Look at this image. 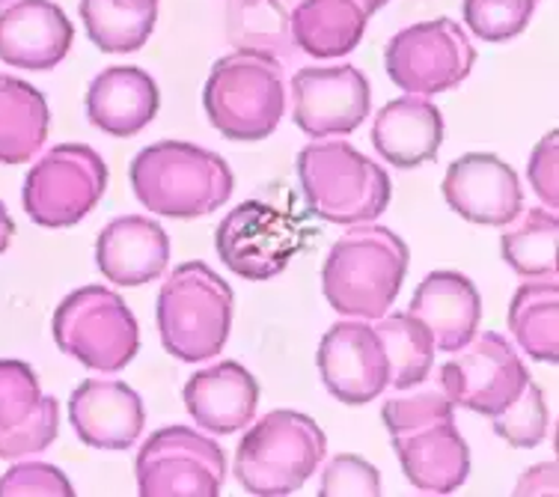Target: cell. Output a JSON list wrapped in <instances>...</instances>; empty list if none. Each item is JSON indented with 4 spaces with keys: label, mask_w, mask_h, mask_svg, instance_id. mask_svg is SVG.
Returning a JSON list of instances; mask_svg holds the SVG:
<instances>
[{
    "label": "cell",
    "mask_w": 559,
    "mask_h": 497,
    "mask_svg": "<svg viewBox=\"0 0 559 497\" xmlns=\"http://www.w3.org/2000/svg\"><path fill=\"white\" fill-rule=\"evenodd\" d=\"M408 245L376 221L355 224L334 241L322 265L324 301L345 319L376 322L399 298L408 274Z\"/></svg>",
    "instance_id": "obj_1"
},
{
    "label": "cell",
    "mask_w": 559,
    "mask_h": 497,
    "mask_svg": "<svg viewBox=\"0 0 559 497\" xmlns=\"http://www.w3.org/2000/svg\"><path fill=\"white\" fill-rule=\"evenodd\" d=\"M131 191L152 215L203 217L229 203L236 176L212 150L185 141H158L134 155Z\"/></svg>",
    "instance_id": "obj_2"
},
{
    "label": "cell",
    "mask_w": 559,
    "mask_h": 497,
    "mask_svg": "<svg viewBox=\"0 0 559 497\" xmlns=\"http://www.w3.org/2000/svg\"><path fill=\"white\" fill-rule=\"evenodd\" d=\"M203 108L215 131L229 141H265L286 114L283 66L259 48L221 57L205 78Z\"/></svg>",
    "instance_id": "obj_3"
},
{
    "label": "cell",
    "mask_w": 559,
    "mask_h": 497,
    "mask_svg": "<svg viewBox=\"0 0 559 497\" xmlns=\"http://www.w3.org/2000/svg\"><path fill=\"white\" fill-rule=\"evenodd\" d=\"M328 453V435L301 411H269L238 441V486L253 497H286L301 492Z\"/></svg>",
    "instance_id": "obj_4"
},
{
    "label": "cell",
    "mask_w": 559,
    "mask_h": 497,
    "mask_svg": "<svg viewBox=\"0 0 559 497\" xmlns=\"http://www.w3.org/2000/svg\"><path fill=\"white\" fill-rule=\"evenodd\" d=\"M298 179L312 215L355 227L388 212L393 185L388 170L345 141L310 143L298 152Z\"/></svg>",
    "instance_id": "obj_5"
},
{
    "label": "cell",
    "mask_w": 559,
    "mask_h": 497,
    "mask_svg": "<svg viewBox=\"0 0 559 497\" xmlns=\"http://www.w3.org/2000/svg\"><path fill=\"white\" fill-rule=\"evenodd\" d=\"M164 352L182 364L221 355L233 331V289L205 262H185L162 283L155 304Z\"/></svg>",
    "instance_id": "obj_6"
},
{
    "label": "cell",
    "mask_w": 559,
    "mask_h": 497,
    "mask_svg": "<svg viewBox=\"0 0 559 497\" xmlns=\"http://www.w3.org/2000/svg\"><path fill=\"white\" fill-rule=\"evenodd\" d=\"M51 331L60 352L93 372H119L140 352L138 319L108 286H81L66 295Z\"/></svg>",
    "instance_id": "obj_7"
},
{
    "label": "cell",
    "mask_w": 559,
    "mask_h": 497,
    "mask_svg": "<svg viewBox=\"0 0 559 497\" xmlns=\"http://www.w3.org/2000/svg\"><path fill=\"white\" fill-rule=\"evenodd\" d=\"M108 188L105 158L86 143H60L39 155L24 179L22 203L33 224L66 229L81 224Z\"/></svg>",
    "instance_id": "obj_8"
},
{
    "label": "cell",
    "mask_w": 559,
    "mask_h": 497,
    "mask_svg": "<svg viewBox=\"0 0 559 497\" xmlns=\"http://www.w3.org/2000/svg\"><path fill=\"white\" fill-rule=\"evenodd\" d=\"M476 48L462 24L452 19L411 24L384 48L390 81L414 96H438L455 90L474 72Z\"/></svg>",
    "instance_id": "obj_9"
},
{
    "label": "cell",
    "mask_w": 559,
    "mask_h": 497,
    "mask_svg": "<svg viewBox=\"0 0 559 497\" xmlns=\"http://www.w3.org/2000/svg\"><path fill=\"white\" fill-rule=\"evenodd\" d=\"M134 474L143 497H215L224 488L226 455L209 435L167 426L143 441Z\"/></svg>",
    "instance_id": "obj_10"
},
{
    "label": "cell",
    "mask_w": 559,
    "mask_h": 497,
    "mask_svg": "<svg viewBox=\"0 0 559 497\" xmlns=\"http://www.w3.org/2000/svg\"><path fill=\"white\" fill-rule=\"evenodd\" d=\"M452 355L455 357L450 364H443L438 384L459 409L474 411L491 421L527 388V367L503 334L495 331L474 334L471 343H464Z\"/></svg>",
    "instance_id": "obj_11"
},
{
    "label": "cell",
    "mask_w": 559,
    "mask_h": 497,
    "mask_svg": "<svg viewBox=\"0 0 559 497\" xmlns=\"http://www.w3.org/2000/svg\"><path fill=\"white\" fill-rule=\"evenodd\" d=\"M217 257L245 281H271L301 248V233L286 212L262 200H245L217 224Z\"/></svg>",
    "instance_id": "obj_12"
},
{
    "label": "cell",
    "mask_w": 559,
    "mask_h": 497,
    "mask_svg": "<svg viewBox=\"0 0 559 497\" xmlns=\"http://www.w3.org/2000/svg\"><path fill=\"white\" fill-rule=\"evenodd\" d=\"M292 119L312 138H340L364 126L372 110V90L352 63L304 66L292 75Z\"/></svg>",
    "instance_id": "obj_13"
},
{
    "label": "cell",
    "mask_w": 559,
    "mask_h": 497,
    "mask_svg": "<svg viewBox=\"0 0 559 497\" xmlns=\"http://www.w3.org/2000/svg\"><path fill=\"white\" fill-rule=\"evenodd\" d=\"M324 390L345 405H366L390 388L388 352L366 319L336 322L316 352Z\"/></svg>",
    "instance_id": "obj_14"
},
{
    "label": "cell",
    "mask_w": 559,
    "mask_h": 497,
    "mask_svg": "<svg viewBox=\"0 0 559 497\" xmlns=\"http://www.w3.org/2000/svg\"><path fill=\"white\" fill-rule=\"evenodd\" d=\"M443 200L452 212L479 227L503 229L524 212L521 179L491 152H467L447 167Z\"/></svg>",
    "instance_id": "obj_15"
},
{
    "label": "cell",
    "mask_w": 559,
    "mask_h": 497,
    "mask_svg": "<svg viewBox=\"0 0 559 497\" xmlns=\"http://www.w3.org/2000/svg\"><path fill=\"white\" fill-rule=\"evenodd\" d=\"M69 423L93 450H131L146 426V409L126 381L86 379L69 397Z\"/></svg>",
    "instance_id": "obj_16"
},
{
    "label": "cell",
    "mask_w": 559,
    "mask_h": 497,
    "mask_svg": "<svg viewBox=\"0 0 559 497\" xmlns=\"http://www.w3.org/2000/svg\"><path fill=\"white\" fill-rule=\"evenodd\" d=\"M75 27L55 0H12L0 10V63L48 72L66 60Z\"/></svg>",
    "instance_id": "obj_17"
},
{
    "label": "cell",
    "mask_w": 559,
    "mask_h": 497,
    "mask_svg": "<svg viewBox=\"0 0 559 497\" xmlns=\"http://www.w3.org/2000/svg\"><path fill=\"white\" fill-rule=\"evenodd\" d=\"M393 450L411 486L426 495H452L471 476V450L452 417L393 435Z\"/></svg>",
    "instance_id": "obj_18"
},
{
    "label": "cell",
    "mask_w": 559,
    "mask_h": 497,
    "mask_svg": "<svg viewBox=\"0 0 559 497\" xmlns=\"http://www.w3.org/2000/svg\"><path fill=\"white\" fill-rule=\"evenodd\" d=\"M443 138H447V122L438 105L414 93L388 102L376 114L369 131L378 158H384L399 170H414L419 164L435 162Z\"/></svg>",
    "instance_id": "obj_19"
},
{
    "label": "cell",
    "mask_w": 559,
    "mask_h": 497,
    "mask_svg": "<svg viewBox=\"0 0 559 497\" xmlns=\"http://www.w3.org/2000/svg\"><path fill=\"white\" fill-rule=\"evenodd\" d=\"M188 414L212 435H233L257 421L259 381L236 360L194 372L182 390Z\"/></svg>",
    "instance_id": "obj_20"
},
{
    "label": "cell",
    "mask_w": 559,
    "mask_h": 497,
    "mask_svg": "<svg viewBox=\"0 0 559 497\" xmlns=\"http://www.w3.org/2000/svg\"><path fill=\"white\" fill-rule=\"evenodd\" d=\"M84 108L93 129L110 138H134L155 119L162 93L155 78L138 66H110L90 81Z\"/></svg>",
    "instance_id": "obj_21"
},
{
    "label": "cell",
    "mask_w": 559,
    "mask_h": 497,
    "mask_svg": "<svg viewBox=\"0 0 559 497\" xmlns=\"http://www.w3.org/2000/svg\"><path fill=\"white\" fill-rule=\"evenodd\" d=\"M96 262L110 283L143 286L167 271L170 238L152 217L122 215L98 233Z\"/></svg>",
    "instance_id": "obj_22"
},
{
    "label": "cell",
    "mask_w": 559,
    "mask_h": 497,
    "mask_svg": "<svg viewBox=\"0 0 559 497\" xmlns=\"http://www.w3.org/2000/svg\"><path fill=\"white\" fill-rule=\"evenodd\" d=\"M408 313L429 328L435 348L459 352L471 343L483 316V298L462 271H431L411 298Z\"/></svg>",
    "instance_id": "obj_23"
},
{
    "label": "cell",
    "mask_w": 559,
    "mask_h": 497,
    "mask_svg": "<svg viewBox=\"0 0 559 497\" xmlns=\"http://www.w3.org/2000/svg\"><path fill=\"white\" fill-rule=\"evenodd\" d=\"M366 22L369 15L355 0H301L292 12L289 36L312 60H340L360 45Z\"/></svg>",
    "instance_id": "obj_24"
},
{
    "label": "cell",
    "mask_w": 559,
    "mask_h": 497,
    "mask_svg": "<svg viewBox=\"0 0 559 497\" xmlns=\"http://www.w3.org/2000/svg\"><path fill=\"white\" fill-rule=\"evenodd\" d=\"M51 110L39 90L0 72V164H24L48 141Z\"/></svg>",
    "instance_id": "obj_25"
},
{
    "label": "cell",
    "mask_w": 559,
    "mask_h": 497,
    "mask_svg": "<svg viewBox=\"0 0 559 497\" xmlns=\"http://www.w3.org/2000/svg\"><path fill=\"white\" fill-rule=\"evenodd\" d=\"M86 39L105 55L140 51L158 22V0H81Z\"/></svg>",
    "instance_id": "obj_26"
},
{
    "label": "cell",
    "mask_w": 559,
    "mask_h": 497,
    "mask_svg": "<svg viewBox=\"0 0 559 497\" xmlns=\"http://www.w3.org/2000/svg\"><path fill=\"white\" fill-rule=\"evenodd\" d=\"M559 286L557 277L524 283L509 304V331L518 348L538 364H557L559 343Z\"/></svg>",
    "instance_id": "obj_27"
},
{
    "label": "cell",
    "mask_w": 559,
    "mask_h": 497,
    "mask_svg": "<svg viewBox=\"0 0 559 497\" xmlns=\"http://www.w3.org/2000/svg\"><path fill=\"white\" fill-rule=\"evenodd\" d=\"M503 229L500 250L506 265L518 277H530V281L557 277V209H545V205L527 209Z\"/></svg>",
    "instance_id": "obj_28"
},
{
    "label": "cell",
    "mask_w": 559,
    "mask_h": 497,
    "mask_svg": "<svg viewBox=\"0 0 559 497\" xmlns=\"http://www.w3.org/2000/svg\"><path fill=\"white\" fill-rule=\"evenodd\" d=\"M376 322L378 324H372V328H376L378 340H381V346L388 352L390 388L408 390L429 379L435 352H438L429 328L411 313H384Z\"/></svg>",
    "instance_id": "obj_29"
},
{
    "label": "cell",
    "mask_w": 559,
    "mask_h": 497,
    "mask_svg": "<svg viewBox=\"0 0 559 497\" xmlns=\"http://www.w3.org/2000/svg\"><path fill=\"white\" fill-rule=\"evenodd\" d=\"M538 0H462L467 31L485 43H509L527 31Z\"/></svg>",
    "instance_id": "obj_30"
},
{
    "label": "cell",
    "mask_w": 559,
    "mask_h": 497,
    "mask_svg": "<svg viewBox=\"0 0 559 497\" xmlns=\"http://www.w3.org/2000/svg\"><path fill=\"white\" fill-rule=\"evenodd\" d=\"M550 414L545 393L536 381H527V388L521 390L512 405L491 417V429H495L506 443H512L518 450H533L548 438Z\"/></svg>",
    "instance_id": "obj_31"
},
{
    "label": "cell",
    "mask_w": 559,
    "mask_h": 497,
    "mask_svg": "<svg viewBox=\"0 0 559 497\" xmlns=\"http://www.w3.org/2000/svg\"><path fill=\"white\" fill-rule=\"evenodd\" d=\"M452 411H455V405L441 388H419V384H414L408 390H399L396 397H390L384 402L381 421H384L390 438H393V435L411 433V429L426 426V423L452 417Z\"/></svg>",
    "instance_id": "obj_32"
},
{
    "label": "cell",
    "mask_w": 559,
    "mask_h": 497,
    "mask_svg": "<svg viewBox=\"0 0 559 497\" xmlns=\"http://www.w3.org/2000/svg\"><path fill=\"white\" fill-rule=\"evenodd\" d=\"M60 433V402L55 397H43L39 409L12 429H0V459L19 462L27 455L48 450Z\"/></svg>",
    "instance_id": "obj_33"
},
{
    "label": "cell",
    "mask_w": 559,
    "mask_h": 497,
    "mask_svg": "<svg viewBox=\"0 0 559 497\" xmlns=\"http://www.w3.org/2000/svg\"><path fill=\"white\" fill-rule=\"evenodd\" d=\"M43 388L33 372L31 364L24 360H0V429H12L31 417L43 402Z\"/></svg>",
    "instance_id": "obj_34"
},
{
    "label": "cell",
    "mask_w": 559,
    "mask_h": 497,
    "mask_svg": "<svg viewBox=\"0 0 559 497\" xmlns=\"http://www.w3.org/2000/svg\"><path fill=\"white\" fill-rule=\"evenodd\" d=\"M322 468V465H319ZM319 495L340 497V495H381V474L372 462H366L360 455L343 453L334 455L331 462H324L322 480H319Z\"/></svg>",
    "instance_id": "obj_35"
},
{
    "label": "cell",
    "mask_w": 559,
    "mask_h": 497,
    "mask_svg": "<svg viewBox=\"0 0 559 497\" xmlns=\"http://www.w3.org/2000/svg\"><path fill=\"white\" fill-rule=\"evenodd\" d=\"M72 497L75 488L60 468L48 462H19L0 476V497Z\"/></svg>",
    "instance_id": "obj_36"
},
{
    "label": "cell",
    "mask_w": 559,
    "mask_h": 497,
    "mask_svg": "<svg viewBox=\"0 0 559 497\" xmlns=\"http://www.w3.org/2000/svg\"><path fill=\"white\" fill-rule=\"evenodd\" d=\"M559 155H557V131H548L542 141L536 143V150L530 155L527 176L533 191H536L538 203L545 209H557L559 205Z\"/></svg>",
    "instance_id": "obj_37"
},
{
    "label": "cell",
    "mask_w": 559,
    "mask_h": 497,
    "mask_svg": "<svg viewBox=\"0 0 559 497\" xmlns=\"http://www.w3.org/2000/svg\"><path fill=\"white\" fill-rule=\"evenodd\" d=\"M515 495H557V465H533L527 474L515 483Z\"/></svg>",
    "instance_id": "obj_38"
},
{
    "label": "cell",
    "mask_w": 559,
    "mask_h": 497,
    "mask_svg": "<svg viewBox=\"0 0 559 497\" xmlns=\"http://www.w3.org/2000/svg\"><path fill=\"white\" fill-rule=\"evenodd\" d=\"M12 236H15V224H12L10 212H7V205L0 203V253L10 248Z\"/></svg>",
    "instance_id": "obj_39"
},
{
    "label": "cell",
    "mask_w": 559,
    "mask_h": 497,
    "mask_svg": "<svg viewBox=\"0 0 559 497\" xmlns=\"http://www.w3.org/2000/svg\"><path fill=\"white\" fill-rule=\"evenodd\" d=\"M357 7H360V10L366 12V15H369V19H372V15H376L378 10H381V7H388L390 0H355Z\"/></svg>",
    "instance_id": "obj_40"
},
{
    "label": "cell",
    "mask_w": 559,
    "mask_h": 497,
    "mask_svg": "<svg viewBox=\"0 0 559 497\" xmlns=\"http://www.w3.org/2000/svg\"><path fill=\"white\" fill-rule=\"evenodd\" d=\"M7 3H10V0H0V7H7Z\"/></svg>",
    "instance_id": "obj_41"
}]
</instances>
